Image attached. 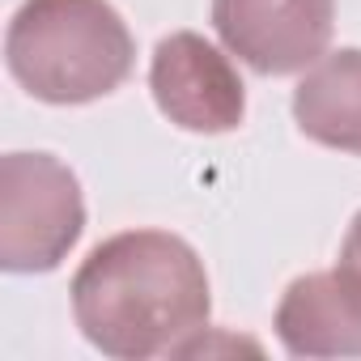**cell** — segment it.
<instances>
[{
    "label": "cell",
    "instance_id": "obj_1",
    "mask_svg": "<svg viewBox=\"0 0 361 361\" xmlns=\"http://www.w3.org/2000/svg\"><path fill=\"white\" fill-rule=\"evenodd\" d=\"M209 272L166 230H128L98 243L73 276V314L94 348L119 361L183 353L209 331Z\"/></svg>",
    "mask_w": 361,
    "mask_h": 361
},
{
    "label": "cell",
    "instance_id": "obj_2",
    "mask_svg": "<svg viewBox=\"0 0 361 361\" xmlns=\"http://www.w3.org/2000/svg\"><path fill=\"white\" fill-rule=\"evenodd\" d=\"M13 81L51 106L115 94L136 64V43L111 0H26L5 35Z\"/></svg>",
    "mask_w": 361,
    "mask_h": 361
},
{
    "label": "cell",
    "instance_id": "obj_3",
    "mask_svg": "<svg viewBox=\"0 0 361 361\" xmlns=\"http://www.w3.org/2000/svg\"><path fill=\"white\" fill-rule=\"evenodd\" d=\"M85 230L77 174L51 153L0 157V268L56 272Z\"/></svg>",
    "mask_w": 361,
    "mask_h": 361
},
{
    "label": "cell",
    "instance_id": "obj_4",
    "mask_svg": "<svg viewBox=\"0 0 361 361\" xmlns=\"http://www.w3.org/2000/svg\"><path fill=\"white\" fill-rule=\"evenodd\" d=\"M221 43L264 77H289L327 56L336 0H213Z\"/></svg>",
    "mask_w": 361,
    "mask_h": 361
},
{
    "label": "cell",
    "instance_id": "obj_5",
    "mask_svg": "<svg viewBox=\"0 0 361 361\" xmlns=\"http://www.w3.org/2000/svg\"><path fill=\"white\" fill-rule=\"evenodd\" d=\"M149 90L157 111L183 132H234L247 115V94L234 64L192 30H178L157 43L149 64Z\"/></svg>",
    "mask_w": 361,
    "mask_h": 361
},
{
    "label": "cell",
    "instance_id": "obj_6",
    "mask_svg": "<svg viewBox=\"0 0 361 361\" xmlns=\"http://www.w3.org/2000/svg\"><path fill=\"white\" fill-rule=\"evenodd\" d=\"M276 336L293 357H361V310L336 272L298 276L276 306Z\"/></svg>",
    "mask_w": 361,
    "mask_h": 361
},
{
    "label": "cell",
    "instance_id": "obj_7",
    "mask_svg": "<svg viewBox=\"0 0 361 361\" xmlns=\"http://www.w3.org/2000/svg\"><path fill=\"white\" fill-rule=\"evenodd\" d=\"M293 119L314 145L361 157V47H340L306 68L293 90Z\"/></svg>",
    "mask_w": 361,
    "mask_h": 361
},
{
    "label": "cell",
    "instance_id": "obj_8",
    "mask_svg": "<svg viewBox=\"0 0 361 361\" xmlns=\"http://www.w3.org/2000/svg\"><path fill=\"white\" fill-rule=\"evenodd\" d=\"M331 272H336L340 289L348 293V302L361 310V213L353 217V226H348V234H344V247H340V264H336Z\"/></svg>",
    "mask_w": 361,
    "mask_h": 361
}]
</instances>
